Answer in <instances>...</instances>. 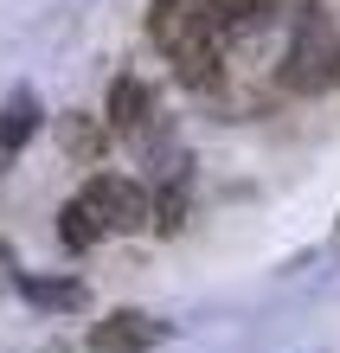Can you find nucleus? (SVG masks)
Returning a JSON list of instances; mask_svg holds the SVG:
<instances>
[{
	"mask_svg": "<svg viewBox=\"0 0 340 353\" xmlns=\"http://www.w3.org/2000/svg\"><path fill=\"white\" fill-rule=\"evenodd\" d=\"M231 13L225 0H154L148 7V39L167 52V65L180 71V84H219V58H225Z\"/></svg>",
	"mask_w": 340,
	"mask_h": 353,
	"instance_id": "nucleus-1",
	"label": "nucleus"
},
{
	"mask_svg": "<svg viewBox=\"0 0 340 353\" xmlns=\"http://www.w3.org/2000/svg\"><path fill=\"white\" fill-rule=\"evenodd\" d=\"M340 77V46H334V26L321 13L302 19V32H295V46L283 58V84L289 90H328Z\"/></svg>",
	"mask_w": 340,
	"mask_h": 353,
	"instance_id": "nucleus-2",
	"label": "nucleus"
},
{
	"mask_svg": "<svg viewBox=\"0 0 340 353\" xmlns=\"http://www.w3.org/2000/svg\"><path fill=\"white\" fill-rule=\"evenodd\" d=\"M77 199L103 219V232H141L148 212H154V205H148V193H141L135 180H122V174H97Z\"/></svg>",
	"mask_w": 340,
	"mask_h": 353,
	"instance_id": "nucleus-3",
	"label": "nucleus"
},
{
	"mask_svg": "<svg viewBox=\"0 0 340 353\" xmlns=\"http://www.w3.org/2000/svg\"><path fill=\"white\" fill-rule=\"evenodd\" d=\"M110 129H116L122 141H135L141 154L154 148V135H161V110H154V90H148L141 77H116V90H110Z\"/></svg>",
	"mask_w": 340,
	"mask_h": 353,
	"instance_id": "nucleus-4",
	"label": "nucleus"
},
{
	"mask_svg": "<svg viewBox=\"0 0 340 353\" xmlns=\"http://www.w3.org/2000/svg\"><path fill=\"white\" fill-rule=\"evenodd\" d=\"M161 334H167V321L141 315V308H116V315H103V321L90 327V347H97V353H148Z\"/></svg>",
	"mask_w": 340,
	"mask_h": 353,
	"instance_id": "nucleus-5",
	"label": "nucleus"
},
{
	"mask_svg": "<svg viewBox=\"0 0 340 353\" xmlns=\"http://www.w3.org/2000/svg\"><path fill=\"white\" fill-rule=\"evenodd\" d=\"M39 122H46V116H39V97L32 90H13L7 110H0V154H19L39 135Z\"/></svg>",
	"mask_w": 340,
	"mask_h": 353,
	"instance_id": "nucleus-6",
	"label": "nucleus"
},
{
	"mask_svg": "<svg viewBox=\"0 0 340 353\" xmlns=\"http://www.w3.org/2000/svg\"><path fill=\"white\" fill-rule=\"evenodd\" d=\"M58 238H65L71 251H90V244H103L110 232H103V219H97V212H90L83 199H71L65 212H58Z\"/></svg>",
	"mask_w": 340,
	"mask_h": 353,
	"instance_id": "nucleus-7",
	"label": "nucleus"
},
{
	"mask_svg": "<svg viewBox=\"0 0 340 353\" xmlns=\"http://www.w3.org/2000/svg\"><path fill=\"white\" fill-rule=\"evenodd\" d=\"M19 289H26L32 308H77V302H83V289H77V283H58V276H26Z\"/></svg>",
	"mask_w": 340,
	"mask_h": 353,
	"instance_id": "nucleus-8",
	"label": "nucleus"
},
{
	"mask_svg": "<svg viewBox=\"0 0 340 353\" xmlns=\"http://www.w3.org/2000/svg\"><path fill=\"white\" fill-rule=\"evenodd\" d=\"M270 7H283V0H225V13H231V26H238V19H263Z\"/></svg>",
	"mask_w": 340,
	"mask_h": 353,
	"instance_id": "nucleus-9",
	"label": "nucleus"
},
{
	"mask_svg": "<svg viewBox=\"0 0 340 353\" xmlns=\"http://www.w3.org/2000/svg\"><path fill=\"white\" fill-rule=\"evenodd\" d=\"M0 276H7V251H0Z\"/></svg>",
	"mask_w": 340,
	"mask_h": 353,
	"instance_id": "nucleus-10",
	"label": "nucleus"
}]
</instances>
